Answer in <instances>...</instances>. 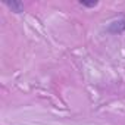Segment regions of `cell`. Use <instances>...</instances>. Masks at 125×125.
<instances>
[{"label": "cell", "instance_id": "obj_1", "mask_svg": "<svg viewBox=\"0 0 125 125\" xmlns=\"http://www.w3.org/2000/svg\"><path fill=\"white\" fill-rule=\"evenodd\" d=\"M124 30H125V16H122V18H119V19L110 22L109 27H107V31L112 32V34H119V32H122Z\"/></svg>", "mask_w": 125, "mask_h": 125}, {"label": "cell", "instance_id": "obj_2", "mask_svg": "<svg viewBox=\"0 0 125 125\" xmlns=\"http://www.w3.org/2000/svg\"><path fill=\"white\" fill-rule=\"evenodd\" d=\"M12 12H16V13H21L22 10H24V3H21V2H6L5 3Z\"/></svg>", "mask_w": 125, "mask_h": 125}, {"label": "cell", "instance_id": "obj_3", "mask_svg": "<svg viewBox=\"0 0 125 125\" xmlns=\"http://www.w3.org/2000/svg\"><path fill=\"white\" fill-rule=\"evenodd\" d=\"M80 3H81L83 6H85V8H94V6L99 5V2H84V0H81Z\"/></svg>", "mask_w": 125, "mask_h": 125}]
</instances>
